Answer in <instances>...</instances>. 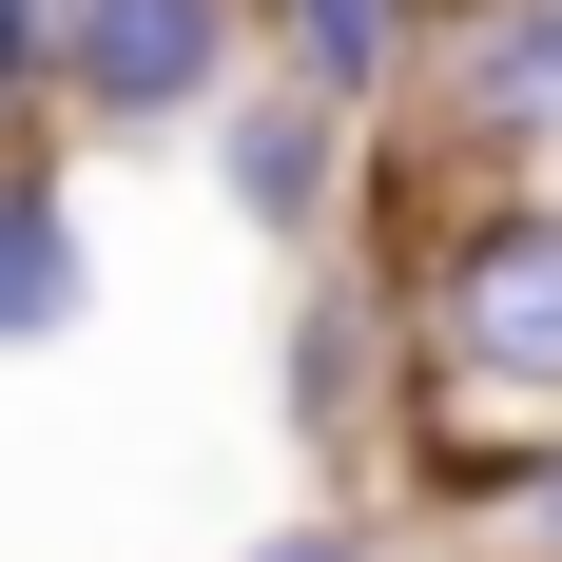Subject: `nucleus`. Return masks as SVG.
I'll list each match as a JSON object with an SVG mask.
<instances>
[{"mask_svg": "<svg viewBox=\"0 0 562 562\" xmlns=\"http://www.w3.org/2000/svg\"><path fill=\"white\" fill-rule=\"evenodd\" d=\"M407 349L465 407H562V194L543 175H465L427 252H407Z\"/></svg>", "mask_w": 562, "mask_h": 562, "instance_id": "nucleus-1", "label": "nucleus"}, {"mask_svg": "<svg viewBox=\"0 0 562 562\" xmlns=\"http://www.w3.org/2000/svg\"><path fill=\"white\" fill-rule=\"evenodd\" d=\"M252 78H272V0H58L40 136H78V156H156V136H214Z\"/></svg>", "mask_w": 562, "mask_h": 562, "instance_id": "nucleus-2", "label": "nucleus"}, {"mask_svg": "<svg viewBox=\"0 0 562 562\" xmlns=\"http://www.w3.org/2000/svg\"><path fill=\"white\" fill-rule=\"evenodd\" d=\"M407 369H427V349H407V272H330V252H311V291H291V330H272V407H291V465H369L407 427Z\"/></svg>", "mask_w": 562, "mask_h": 562, "instance_id": "nucleus-3", "label": "nucleus"}, {"mask_svg": "<svg viewBox=\"0 0 562 562\" xmlns=\"http://www.w3.org/2000/svg\"><path fill=\"white\" fill-rule=\"evenodd\" d=\"M349 136H369V116H349L330 78H291V58H272L194 156H214V214L252 233V252H291V272H311V252L349 233V194H369V156H349Z\"/></svg>", "mask_w": 562, "mask_h": 562, "instance_id": "nucleus-4", "label": "nucleus"}, {"mask_svg": "<svg viewBox=\"0 0 562 562\" xmlns=\"http://www.w3.org/2000/svg\"><path fill=\"white\" fill-rule=\"evenodd\" d=\"M427 78H447V156H485V175H543L562 156V0H465L447 40H427Z\"/></svg>", "mask_w": 562, "mask_h": 562, "instance_id": "nucleus-5", "label": "nucleus"}, {"mask_svg": "<svg viewBox=\"0 0 562 562\" xmlns=\"http://www.w3.org/2000/svg\"><path fill=\"white\" fill-rule=\"evenodd\" d=\"M98 311V233H78V136L20 156V214H0V349H58Z\"/></svg>", "mask_w": 562, "mask_h": 562, "instance_id": "nucleus-6", "label": "nucleus"}, {"mask_svg": "<svg viewBox=\"0 0 562 562\" xmlns=\"http://www.w3.org/2000/svg\"><path fill=\"white\" fill-rule=\"evenodd\" d=\"M447 40V20H427V0H272V58L291 78H330L349 116H389L407 98V58Z\"/></svg>", "mask_w": 562, "mask_h": 562, "instance_id": "nucleus-7", "label": "nucleus"}, {"mask_svg": "<svg viewBox=\"0 0 562 562\" xmlns=\"http://www.w3.org/2000/svg\"><path fill=\"white\" fill-rule=\"evenodd\" d=\"M233 562H407V543H389V524H369V505L330 485V505H291V524H252Z\"/></svg>", "mask_w": 562, "mask_h": 562, "instance_id": "nucleus-8", "label": "nucleus"}, {"mask_svg": "<svg viewBox=\"0 0 562 562\" xmlns=\"http://www.w3.org/2000/svg\"><path fill=\"white\" fill-rule=\"evenodd\" d=\"M505 562H562V427H524L505 465Z\"/></svg>", "mask_w": 562, "mask_h": 562, "instance_id": "nucleus-9", "label": "nucleus"}, {"mask_svg": "<svg viewBox=\"0 0 562 562\" xmlns=\"http://www.w3.org/2000/svg\"><path fill=\"white\" fill-rule=\"evenodd\" d=\"M427 20H465V0H427Z\"/></svg>", "mask_w": 562, "mask_h": 562, "instance_id": "nucleus-10", "label": "nucleus"}]
</instances>
